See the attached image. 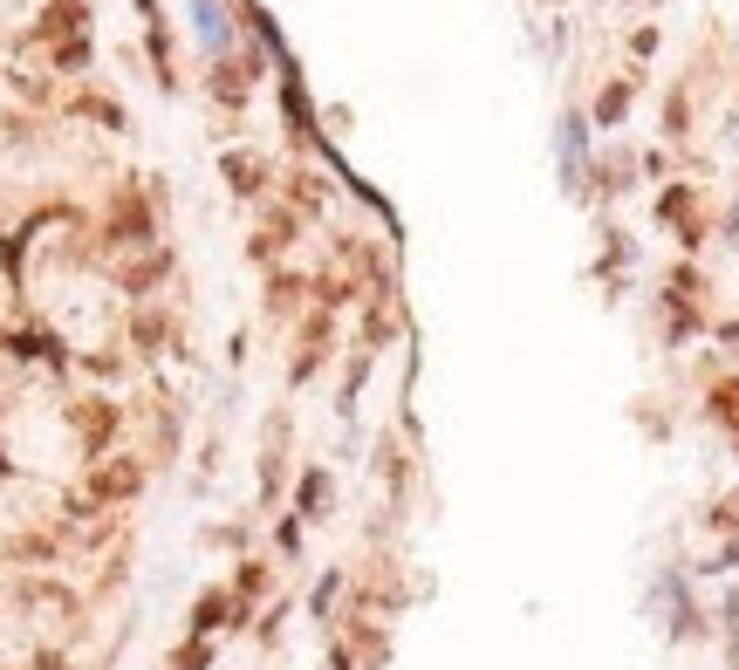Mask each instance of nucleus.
I'll list each match as a JSON object with an SVG mask.
<instances>
[{"mask_svg": "<svg viewBox=\"0 0 739 670\" xmlns=\"http://www.w3.org/2000/svg\"><path fill=\"white\" fill-rule=\"evenodd\" d=\"M219 615H226V602H219V596H206V602H199V630H213Z\"/></svg>", "mask_w": 739, "mask_h": 670, "instance_id": "nucleus-4", "label": "nucleus"}, {"mask_svg": "<svg viewBox=\"0 0 739 670\" xmlns=\"http://www.w3.org/2000/svg\"><path fill=\"white\" fill-rule=\"evenodd\" d=\"M138 466H104V472H96V500H123V493H138Z\"/></svg>", "mask_w": 739, "mask_h": 670, "instance_id": "nucleus-1", "label": "nucleus"}, {"mask_svg": "<svg viewBox=\"0 0 739 670\" xmlns=\"http://www.w3.org/2000/svg\"><path fill=\"white\" fill-rule=\"evenodd\" d=\"M110 424H117V418H110V404H90V410H83V445H104Z\"/></svg>", "mask_w": 739, "mask_h": 670, "instance_id": "nucleus-2", "label": "nucleus"}, {"mask_svg": "<svg viewBox=\"0 0 739 670\" xmlns=\"http://www.w3.org/2000/svg\"><path fill=\"white\" fill-rule=\"evenodd\" d=\"M623 103H630V89H609V96L596 103V110H603V123H617V117H623Z\"/></svg>", "mask_w": 739, "mask_h": 670, "instance_id": "nucleus-3", "label": "nucleus"}]
</instances>
